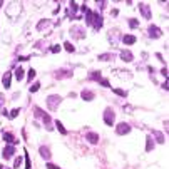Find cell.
<instances>
[{"instance_id": "cell-1", "label": "cell", "mask_w": 169, "mask_h": 169, "mask_svg": "<svg viewBox=\"0 0 169 169\" xmlns=\"http://www.w3.org/2000/svg\"><path fill=\"white\" fill-rule=\"evenodd\" d=\"M60 102H62V97L60 96H49L47 99H45V104H47V107L50 111H57Z\"/></svg>"}, {"instance_id": "cell-2", "label": "cell", "mask_w": 169, "mask_h": 169, "mask_svg": "<svg viewBox=\"0 0 169 169\" xmlns=\"http://www.w3.org/2000/svg\"><path fill=\"white\" fill-rule=\"evenodd\" d=\"M104 122H106L107 126H112L114 122H116V112L112 111V107H107V109L104 111Z\"/></svg>"}, {"instance_id": "cell-3", "label": "cell", "mask_w": 169, "mask_h": 169, "mask_svg": "<svg viewBox=\"0 0 169 169\" xmlns=\"http://www.w3.org/2000/svg\"><path fill=\"white\" fill-rule=\"evenodd\" d=\"M70 35L75 39H84L85 37V28L82 27V25H74V27L70 28Z\"/></svg>"}, {"instance_id": "cell-4", "label": "cell", "mask_w": 169, "mask_h": 169, "mask_svg": "<svg viewBox=\"0 0 169 169\" xmlns=\"http://www.w3.org/2000/svg\"><path fill=\"white\" fill-rule=\"evenodd\" d=\"M116 132L119 136H124V134H129V132H131V126L127 124V122H121L119 126H117L116 127Z\"/></svg>"}, {"instance_id": "cell-5", "label": "cell", "mask_w": 169, "mask_h": 169, "mask_svg": "<svg viewBox=\"0 0 169 169\" xmlns=\"http://www.w3.org/2000/svg\"><path fill=\"white\" fill-rule=\"evenodd\" d=\"M149 35L152 39H159V37H163V30H161L159 27H156V25H151L149 27Z\"/></svg>"}, {"instance_id": "cell-6", "label": "cell", "mask_w": 169, "mask_h": 169, "mask_svg": "<svg viewBox=\"0 0 169 169\" xmlns=\"http://www.w3.org/2000/svg\"><path fill=\"white\" fill-rule=\"evenodd\" d=\"M3 157H5V161L7 159H10V157H12L13 156V154H15V146H5V149H3Z\"/></svg>"}, {"instance_id": "cell-7", "label": "cell", "mask_w": 169, "mask_h": 169, "mask_svg": "<svg viewBox=\"0 0 169 169\" xmlns=\"http://www.w3.org/2000/svg\"><path fill=\"white\" fill-rule=\"evenodd\" d=\"M139 10H141V13H142L144 19H147V20L151 19V9L146 5V3H139Z\"/></svg>"}, {"instance_id": "cell-8", "label": "cell", "mask_w": 169, "mask_h": 169, "mask_svg": "<svg viewBox=\"0 0 169 169\" xmlns=\"http://www.w3.org/2000/svg\"><path fill=\"white\" fill-rule=\"evenodd\" d=\"M102 24H104V19H102V15H99V13L96 12L94 22H92V25H94V28H96V30H99V28H102Z\"/></svg>"}, {"instance_id": "cell-9", "label": "cell", "mask_w": 169, "mask_h": 169, "mask_svg": "<svg viewBox=\"0 0 169 169\" xmlns=\"http://www.w3.org/2000/svg\"><path fill=\"white\" fill-rule=\"evenodd\" d=\"M85 139H87L91 144H97V142H99V134H97V132H87V134H85Z\"/></svg>"}, {"instance_id": "cell-10", "label": "cell", "mask_w": 169, "mask_h": 169, "mask_svg": "<svg viewBox=\"0 0 169 169\" xmlns=\"http://www.w3.org/2000/svg\"><path fill=\"white\" fill-rule=\"evenodd\" d=\"M2 137H3V141L5 142H9L10 146H13L15 144V137H13V134H10V132H2Z\"/></svg>"}, {"instance_id": "cell-11", "label": "cell", "mask_w": 169, "mask_h": 169, "mask_svg": "<svg viewBox=\"0 0 169 169\" xmlns=\"http://www.w3.org/2000/svg\"><path fill=\"white\" fill-rule=\"evenodd\" d=\"M81 97H82V99H84V100H92V99H94V92H92V91H89V89H85V91H82L81 92Z\"/></svg>"}, {"instance_id": "cell-12", "label": "cell", "mask_w": 169, "mask_h": 169, "mask_svg": "<svg viewBox=\"0 0 169 169\" xmlns=\"http://www.w3.org/2000/svg\"><path fill=\"white\" fill-rule=\"evenodd\" d=\"M121 59L124 60V62H131L134 57H132V54H131V50H122L121 52Z\"/></svg>"}, {"instance_id": "cell-13", "label": "cell", "mask_w": 169, "mask_h": 169, "mask_svg": "<svg viewBox=\"0 0 169 169\" xmlns=\"http://www.w3.org/2000/svg\"><path fill=\"white\" fill-rule=\"evenodd\" d=\"M122 42H124L126 45H132V44H136V37H134V35H131V34H127V35L122 37Z\"/></svg>"}, {"instance_id": "cell-14", "label": "cell", "mask_w": 169, "mask_h": 169, "mask_svg": "<svg viewBox=\"0 0 169 169\" xmlns=\"http://www.w3.org/2000/svg\"><path fill=\"white\" fill-rule=\"evenodd\" d=\"M57 79H66V77H72V72L70 70H57L55 72Z\"/></svg>"}, {"instance_id": "cell-15", "label": "cell", "mask_w": 169, "mask_h": 169, "mask_svg": "<svg viewBox=\"0 0 169 169\" xmlns=\"http://www.w3.org/2000/svg\"><path fill=\"white\" fill-rule=\"evenodd\" d=\"M10 77H12V74H10V72H5V74H3L2 84H3V87H5V89L10 87Z\"/></svg>"}, {"instance_id": "cell-16", "label": "cell", "mask_w": 169, "mask_h": 169, "mask_svg": "<svg viewBox=\"0 0 169 169\" xmlns=\"http://www.w3.org/2000/svg\"><path fill=\"white\" fill-rule=\"evenodd\" d=\"M50 24H52L50 20H40V22H39V25H37V28H39L40 32H44L45 28H49V27H50Z\"/></svg>"}, {"instance_id": "cell-17", "label": "cell", "mask_w": 169, "mask_h": 169, "mask_svg": "<svg viewBox=\"0 0 169 169\" xmlns=\"http://www.w3.org/2000/svg\"><path fill=\"white\" fill-rule=\"evenodd\" d=\"M39 151H40V156L44 157V159H50V149H49V147L42 146V147H40V149H39Z\"/></svg>"}, {"instance_id": "cell-18", "label": "cell", "mask_w": 169, "mask_h": 169, "mask_svg": "<svg viewBox=\"0 0 169 169\" xmlns=\"http://www.w3.org/2000/svg\"><path fill=\"white\" fill-rule=\"evenodd\" d=\"M152 147H154V141L151 139V136H147L146 137V151L149 152V151H152Z\"/></svg>"}, {"instance_id": "cell-19", "label": "cell", "mask_w": 169, "mask_h": 169, "mask_svg": "<svg viewBox=\"0 0 169 169\" xmlns=\"http://www.w3.org/2000/svg\"><path fill=\"white\" fill-rule=\"evenodd\" d=\"M55 126H57V129H59V132H60V134H64V136L67 134L66 127H64V126H62V122H60V121H55Z\"/></svg>"}, {"instance_id": "cell-20", "label": "cell", "mask_w": 169, "mask_h": 169, "mask_svg": "<svg viewBox=\"0 0 169 169\" xmlns=\"http://www.w3.org/2000/svg\"><path fill=\"white\" fill-rule=\"evenodd\" d=\"M99 60H114V54H102L99 55Z\"/></svg>"}, {"instance_id": "cell-21", "label": "cell", "mask_w": 169, "mask_h": 169, "mask_svg": "<svg viewBox=\"0 0 169 169\" xmlns=\"http://www.w3.org/2000/svg\"><path fill=\"white\" fill-rule=\"evenodd\" d=\"M15 79H17V81H22V79H24V69H22V67H19V69L15 70Z\"/></svg>"}, {"instance_id": "cell-22", "label": "cell", "mask_w": 169, "mask_h": 169, "mask_svg": "<svg viewBox=\"0 0 169 169\" xmlns=\"http://www.w3.org/2000/svg\"><path fill=\"white\" fill-rule=\"evenodd\" d=\"M152 134H154V136H156V137H157V142H159V144H163V142H164V136L161 134L159 131H152Z\"/></svg>"}, {"instance_id": "cell-23", "label": "cell", "mask_w": 169, "mask_h": 169, "mask_svg": "<svg viewBox=\"0 0 169 169\" xmlns=\"http://www.w3.org/2000/svg\"><path fill=\"white\" fill-rule=\"evenodd\" d=\"M91 79L92 81H100V72H97V70L91 72Z\"/></svg>"}, {"instance_id": "cell-24", "label": "cell", "mask_w": 169, "mask_h": 169, "mask_svg": "<svg viewBox=\"0 0 169 169\" xmlns=\"http://www.w3.org/2000/svg\"><path fill=\"white\" fill-rule=\"evenodd\" d=\"M64 47H66L67 52H74V50H75V47H74L72 44H70V42H66V44H64Z\"/></svg>"}, {"instance_id": "cell-25", "label": "cell", "mask_w": 169, "mask_h": 169, "mask_svg": "<svg viewBox=\"0 0 169 169\" xmlns=\"http://www.w3.org/2000/svg\"><path fill=\"white\" fill-rule=\"evenodd\" d=\"M19 112H20V109H13L12 112L9 114V119H15V117L19 116Z\"/></svg>"}, {"instance_id": "cell-26", "label": "cell", "mask_w": 169, "mask_h": 169, "mask_svg": "<svg viewBox=\"0 0 169 169\" xmlns=\"http://www.w3.org/2000/svg\"><path fill=\"white\" fill-rule=\"evenodd\" d=\"M112 91H114V94H117V96H122V97H126V96H127V92H126V91H122V89H112Z\"/></svg>"}, {"instance_id": "cell-27", "label": "cell", "mask_w": 169, "mask_h": 169, "mask_svg": "<svg viewBox=\"0 0 169 169\" xmlns=\"http://www.w3.org/2000/svg\"><path fill=\"white\" fill-rule=\"evenodd\" d=\"M137 25H139V22L136 19H129V27H131V28H136Z\"/></svg>"}, {"instance_id": "cell-28", "label": "cell", "mask_w": 169, "mask_h": 169, "mask_svg": "<svg viewBox=\"0 0 169 169\" xmlns=\"http://www.w3.org/2000/svg\"><path fill=\"white\" fill-rule=\"evenodd\" d=\"M39 89H40V84H39V82H35V84L30 87V92H37Z\"/></svg>"}, {"instance_id": "cell-29", "label": "cell", "mask_w": 169, "mask_h": 169, "mask_svg": "<svg viewBox=\"0 0 169 169\" xmlns=\"http://www.w3.org/2000/svg\"><path fill=\"white\" fill-rule=\"evenodd\" d=\"M20 164H22V157H17V159H15V164H13V167L19 169V167H20Z\"/></svg>"}, {"instance_id": "cell-30", "label": "cell", "mask_w": 169, "mask_h": 169, "mask_svg": "<svg viewBox=\"0 0 169 169\" xmlns=\"http://www.w3.org/2000/svg\"><path fill=\"white\" fill-rule=\"evenodd\" d=\"M50 52H54V54L60 52V45H59V44H57V45H52V49H50Z\"/></svg>"}, {"instance_id": "cell-31", "label": "cell", "mask_w": 169, "mask_h": 169, "mask_svg": "<svg viewBox=\"0 0 169 169\" xmlns=\"http://www.w3.org/2000/svg\"><path fill=\"white\" fill-rule=\"evenodd\" d=\"M34 77H35V70L30 69V70H28V82H32V79H34Z\"/></svg>"}, {"instance_id": "cell-32", "label": "cell", "mask_w": 169, "mask_h": 169, "mask_svg": "<svg viewBox=\"0 0 169 169\" xmlns=\"http://www.w3.org/2000/svg\"><path fill=\"white\" fill-rule=\"evenodd\" d=\"M3 104H5V96H3L2 92H0V107H2Z\"/></svg>"}, {"instance_id": "cell-33", "label": "cell", "mask_w": 169, "mask_h": 169, "mask_svg": "<svg viewBox=\"0 0 169 169\" xmlns=\"http://www.w3.org/2000/svg\"><path fill=\"white\" fill-rule=\"evenodd\" d=\"M47 169H59V166H55V164L49 163V164H47Z\"/></svg>"}, {"instance_id": "cell-34", "label": "cell", "mask_w": 169, "mask_h": 169, "mask_svg": "<svg viewBox=\"0 0 169 169\" xmlns=\"http://www.w3.org/2000/svg\"><path fill=\"white\" fill-rule=\"evenodd\" d=\"M161 74H163L164 77H166V81H167V67H164V69L161 70Z\"/></svg>"}, {"instance_id": "cell-35", "label": "cell", "mask_w": 169, "mask_h": 169, "mask_svg": "<svg viewBox=\"0 0 169 169\" xmlns=\"http://www.w3.org/2000/svg\"><path fill=\"white\" fill-rule=\"evenodd\" d=\"M100 84H102V85H106V87H107V85H109V81H107V79H102V81H100Z\"/></svg>"}, {"instance_id": "cell-36", "label": "cell", "mask_w": 169, "mask_h": 169, "mask_svg": "<svg viewBox=\"0 0 169 169\" xmlns=\"http://www.w3.org/2000/svg\"><path fill=\"white\" fill-rule=\"evenodd\" d=\"M0 169H10V167H3V166H0Z\"/></svg>"}]
</instances>
